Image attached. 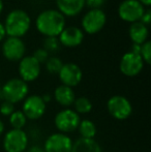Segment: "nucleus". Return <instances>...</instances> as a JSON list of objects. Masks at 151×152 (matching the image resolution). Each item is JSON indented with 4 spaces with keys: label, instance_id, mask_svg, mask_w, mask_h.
<instances>
[{
    "label": "nucleus",
    "instance_id": "nucleus-14",
    "mask_svg": "<svg viewBox=\"0 0 151 152\" xmlns=\"http://www.w3.org/2000/svg\"><path fill=\"white\" fill-rule=\"evenodd\" d=\"M19 75L24 82H33L40 75V64L32 56H24L19 62Z\"/></svg>",
    "mask_w": 151,
    "mask_h": 152
},
{
    "label": "nucleus",
    "instance_id": "nucleus-3",
    "mask_svg": "<svg viewBox=\"0 0 151 152\" xmlns=\"http://www.w3.org/2000/svg\"><path fill=\"white\" fill-rule=\"evenodd\" d=\"M3 100L16 104L21 102L28 96L29 87L26 82L20 78H12L4 83L1 88Z\"/></svg>",
    "mask_w": 151,
    "mask_h": 152
},
{
    "label": "nucleus",
    "instance_id": "nucleus-6",
    "mask_svg": "<svg viewBox=\"0 0 151 152\" xmlns=\"http://www.w3.org/2000/svg\"><path fill=\"white\" fill-rule=\"evenodd\" d=\"M2 146L5 152H25L28 147V134L24 129H10L4 134Z\"/></svg>",
    "mask_w": 151,
    "mask_h": 152
},
{
    "label": "nucleus",
    "instance_id": "nucleus-35",
    "mask_svg": "<svg viewBox=\"0 0 151 152\" xmlns=\"http://www.w3.org/2000/svg\"><path fill=\"white\" fill-rule=\"evenodd\" d=\"M4 129H5V125H4V122L0 119V136H2L4 132Z\"/></svg>",
    "mask_w": 151,
    "mask_h": 152
},
{
    "label": "nucleus",
    "instance_id": "nucleus-34",
    "mask_svg": "<svg viewBox=\"0 0 151 152\" xmlns=\"http://www.w3.org/2000/svg\"><path fill=\"white\" fill-rule=\"evenodd\" d=\"M141 4H143L144 6H150L151 5V0H138Z\"/></svg>",
    "mask_w": 151,
    "mask_h": 152
},
{
    "label": "nucleus",
    "instance_id": "nucleus-31",
    "mask_svg": "<svg viewBox=\"0 0 151 152\" xmlns=\"http://www.w3.org/2000/svg\"><path fill=\"white\" fill-rule=\"evenodd\" d=\"M6 33H5V29H4V26L2 23H0V42H2V39H4Z\"/></svg>",
    "mask_w": 151,
    "mask_h": 152
},
{
    "label": "nucleus",
    "instance_id": "nucleus-5",
    "mask_svg": "<svg viewBox=\"0 0 151 152\" xmlns=\"http://www.w3.org/2000/svg\"><path fill=\"white\" fill-rule=\"evenodd\" d=\"M107 110L114 119L123 121L133 114V106L125 96L114 95L107 102Z\"/></svg>",
    "mask_w": 151,
    "mask_h": 152
},
{
    "label": "nucleus",
    "instance_id": "nucleus-16",
    "mask_svg": "<svg viewBox=\"0 0 151 152\" xmlns=\"http://www.w3.org/2000/svg\"><path fill=\"white\" fill-rule=\"evenodd\" d=\"M56 4L64 17H75L83 10L85 0H56Z\"/></svg>",
    "mask_w": 151,
    "mask_h": 152
},
{
    "label": "nucleus",
    "instance_id": "nucleus-9",
    "mask_svg": "<svg viewBox=\"0 0 151 152\" xmlns=\"http://www.w3.org/2000/svg\"><path fill=\"white\" fill-rule=\"evenodd\" d=\"M47 104L44 102L42 96L33 94L23 100L22 112L27 120H38L46 113Z\"/></svg>",
    "mask_w": 151,
    "mask_h": 152
},
{
    "label": "nucleus",
    "instance_id": "nucleus-8",
    "mask_svg": "<svg viewBox=\"0 0 151 152\" xmlns=\"http://www.w3.org/2000/svg\"><path fill=\"white\" fill-rule=\"evenodd\" d=\"M145 12V6L138 0H123L118 6V16L127 23H135L141 20Z\"/></svg>",
    "mask_w": 151,
    "mask_h": 152
},
{
    "label": "nucleus",
    "instance_id": "nucleus-13",
    "mask_svg": "<svg viewBox=\"0 0 151 152\" xmlns=\"http://www.w3.org/2000/svg\"><path fill=\"white\" fill-rule=\"evenodd\" d=\"M58 77L62 85L73 88L81 83L83 72L79 65L73 62H69V63H63L60 72H58Z\"/></svg>",
    "mask_w": 151,
    "mask_h": 152
},
{
    "label": "nucleus",
    "instance_id": "nucleus-23",
    "mask_svg": "<svg viewBox=\"0 0 151 152\" xmlns=\"http://www.w3.org/2000/svg\"><path fill=\"white\" fill-rule=\"evenodd\" d=\"M46 69L50 74H57L60 72L61 67L63 65V62L61 61V59L57 58V57H49V59L46 61Z\"/></svg>",
    "mask_w": 151,
    "mask_h": 152
},
{
    "label": "nucleus",
    "instance_id": "nucleus-36",
    "mask_svg": "<svg viewBox=\"0 0 151 152\" xmlns=\"http://www.w3.org/2000/svg\"><path fill=\"white\" fill-rule=\"evenodd\" d=\"M2 10H3V1L0 0V15H1Z\"/></svg>",
    "mask_w": 151,
    "mask_h": 152
},
{
    "label": "nucleus",
    "instance_id": "nucleus-26",
    "mask_svg": "<svg viewBox=\"0 0 151 152\" xmlns=\"http://www.w3.org/2000/svg\"><path fill=\"white\" fill-rule=\"evenodd\" d=\"M15 104L7 100H3L0 104V114L4 117H9L15 112Z\"/></svg>",
    "mask_w": 151,
    "mask_h": 152
},
{
    "label": "nucleus",
    "instance_id": "nucleus-17",
    "mask_svg": "<svg viewBox=\"0 0 151 152\" xmlns=\"http://www.w3.org/2000/svg\"><path fill=\"white\" fill-rule=\"evenodd\" d=\"M54 98L56 102L64 108L73 106L76 99V94L73 88L67 87L65 85H60L54 91Z\"/></svg>",
    "mask_w": 151,
    "mask_h": 152
},
{
    "label": "nucleus",
    "instance_id": "nucleus-10",
    "mask_svg": "<svg viewBox=\"0 0 151 152\" xmlns=\"http://www.w3.org/2000/svg\"><path fill=\"white\" fill-rule=\"evenodd\" d=\"M73 140L69 134L55 132L46 139L44 143V152H71Z\"/></svg>",
    "mask_w": 151,
    "mask_h": 152
},
{
    "label": "nucleus",
    "instance_id": "nucleus-30",
    "mask_svg": "<svg viewBox=\"0 0 151 152\" xmlns=\"http://www.w3.org/2000/svg\"><path fill=\"white\" fill-rule=\"evenodd\" d=\"M140 51H141V45L133 44V46H131V52L136 53V54H139V55H140Z\"/></svg>",
    "mask_w": 151,
    "mask_h": 152
},
{
    "label": "nucleus",
    "instance_id": "nucleus-22",
    "mask_svg": "<svg viewBox=\"0 0 151 152\" xmlns=\"http://www.w3.org/2000/svg\"><path fill=\"white\" fill-rule=\"evenodd\" d=\"M27 123V118L22 111H15L9 116V124L12 129H23Z\"/></svg>",
    "mask_w": 151,
    "mask_h": 152
},
{
    "label": "nucleus",
    "instance_id": "nucleus-19",
    "mask_svg": "<svg viewBox=\"0 0 151 152\" xmlns=\"http://www.w3.org/2000/svg\"><path fill=\"white\" fill-rule=\"evenodd\" d=\"M71 152H103L99 143L95 139L79 138L73 142Z\"/></svg>",
    "mask_w": 151,
    "mask_h": 152
},
{
    "label": "nucleus",
    "instance_id": "nucleus-25",
    "mask_svg": "<svg viewBox=\"0 0 151 152\" xmlns=\"http://www.w3.org/2000/svg\"><path fill=\"white\" fill-rule=\"evenodd\" d=\"M140 56L142 57L144 63L150 64L151 63V42L147 40L144 44L141 45V51H140Z\"/></svg>",
    "mask_w": 151,
    "mask_h": 152
},
{
    "label": "nucleus",
    "instance_id": "nucleus-33",
    "mask_svg": "<svg viewBox=\"0 0 151 152\" xmlns=\"http://www.w3.org/2000/svg\"><path fill=\"white\" fill-rule=\"evenodd\" d=\"M42 100H44V104H47L48 102H51V99H52V96H51L49 93H46V94H44V95H42Z\"/></svg>",
    "mask_w": 151,
    "mask_h": 152
},
{
    "label": "nucleus",
    "instance_id": "nucleus-24",
    "mask_svg": "<svg viewBox=\"0 0 151 152\" xmlns=\"http://www.w3.org/2000/svg\"><path fill=\"white\" fill-rule=\"evenodd\" d=\"M60 42L58 37H46L44 40V49L48 53H55L59 50Z\"/></svg>",
    "mask_w": 151,
    "mask_h": 152
},
{
    "label": "nucleus",
    "instance_id": "nucleus-29",
    "mask_svg": "<svg viewBox=\"0 0 151 152\" xmlns=\"http://www.w3.org/2000/svg\"><path fill=\"white\" fill-rule=\"evenodd\" d=\"M140 22L143 23L144 25H146V26H148V25L150 24L151 22V10L148 8V10H145V12H144L143 16H142L141 20H140Z\"/></svg>",
    "mask_w": 151,
    "mask_h": 152
},
{
    "label": "nucleus",
    "instance_id": "nucleus-18",
    "mask_svg": "<svg viewBox=\"0 0 151 152\" xmlns=\"http://www.w3.org/2000/svg\"><path fill=\"white\" fill-rule=\"evenodd\" d=\"M128 33L133 44H137V45H142L145 42H147L148 35H149L148 26L144 25L140 21L131 23V27H129Z\"/></svg>",
    "mask_w": 151,
    "mask_h": 152
},
{
    "label": "nucleus",
    "instance_id": "nucleus-11",
    "mask_svg": "<svg viewBox=\"0 0 151 152\" xmlns=\"http://www.w3.org/2000/svg\"><path fill=\"white\" fill-rule=\"evenodd\" d=\"M120 72L124 76L133 78L140 74L144 68V61L139 54L133 52H127L122 56L119 64Z\"/></svg>",
    "mask_w": 151,
    "mask_h": 152
},
{
    "label": "nucleus",
    "instance_id": "nucleus-4",
    "mask_svg": "<svg viewBox=\"0 0 151 152\" xmlns=\"http://www.w3.org/2000/svg\"><path fill=\"white\" fill-rule=\"evenodd\" d=\"M81 121L80 115L74 110L65 108L59 111L54 118L55 127L57 128L58 132L61 134H71L78 129L79 123Z\"/></svg>",
    "mask_w": 151,
    "mask_h": 152
},
{
    "label": "nucleus",
    "instance_id": "nucleus-32",
    "mask_svg": "<svg viewBox=\"0 0 151 152\" xmlns=\"http://www.w3.org/2000/svg\"><path fill=\"white\" fill-rule=\"evenodd\" d=\"M27 152H44L42 147H39V146H32L28 149Z\"/></svg>",
    "mask_w": 151,
    "mask_h": 152
},
{
    "label": "nucleus",
    "instance_id": "nucleus-15",
    "mask_svg": "<svg viewBox=\"0 0 151 152\" xmlns=\"http://www.w3.org/2000/svg\"><path fill=\"white\" fill-rule=\"evenodd\" d=\"M84 39V32L78 27H65L58 36V40L62 46L75 48L80 46Z\"/></svg>",
    "mask_w": 151,
    "mask_h": 152
},
{
    "label": "nucleus",
    "instance_id": "nucleus-20",
    "mask_svg": "<svg viewBox=\"0 0 151 152\" xmlns=\"http://www.w3.org/2000/svg\"><path fill=\"white\" fill-rule=\"evenodd\" d=\"M77 130L80 134L81 136L80 138H84V139H94L97 132L94 122L89 120V119H83V120H81Z\"/></svg>",
    "mask_w": 151,
    "mask_h": 152
},
{
    "label": "nucleus",
    "instance_id": "nucleus-28",
    "mask_svg": "<svg viewBox=\"0 0 151 152\" xmlns=\"http://www.w3.org/2000/svg\"><path fill=\"white\" fill-rule=\"evenodd\" d=\"M106 0H85V4L90 10H99L105 4Z\"/></svg>",
    "mask_w": 151,
    "mask_h": 152
},
{
    "label": "nucleus",
    "instance_id": "nucleus-7",
    "mask_svg": "<svg viewBox=\"0 0 151 152\" xmlns=\"http://www.w3.org/2000/svg\"><path fill=\"white\" fill-rule=\"evenodd\" d=\"M107 16L105 12L99 10H90L84 15L82 19L83 32L88 34H96L105 27Z\"/></svg>",
    "mask_w": 151,
    "mask_h": 152
},
{
    "label": "nucleus",
    "instance_id": "nucleus-2",
    "mask_svg": "<svg viewBox=\"0 0 151 152\" xmlns=\"http://www.w3.org/2000/svg\"><path fill=\"white\" fill-rule=\"evenodd\" d=\"M31 25V19L25 10H14L6 16L3 26L8 37L21 38L28 32Z\"/></svg>",
    "mask_w": 151,
    "mask_h": 152
},
{
    "label": "nucleus",
    "instance_id": "nucleus-21",
    "mask_svg": "<svg viewBox=\"0 0 151 152\" xmlns=\"http://www.w3.org/2000/svg\"><path fill=\"white\" fill-rule=\"evenodd\" d=\"M74 111L80 114H88L92 111V102L89 98L85 97V96H81V97H78L75 99L74 102Z\"/></svg>",
    "mask_w": 151,
    "mask_h": 152
},
{
    "label": "nucleus",
    "instance_id": "nucleus-27",
    "mask_svg": "<svg viewBox=\"0 0 151 152\" xmlns=\"http://www.w3.org/2000/svg\"><path fill=\"white\" fill-rule=\"evenodd\" d=\"M32 57L40 64V65H42V63H46V61L48 60L50 56H49V53L47 52L44 48H39L34 51Z\"/></svg>",
    "mask_w": 151,
    "mask_h": 152
},
{
    "label": "nucleus",
    "instance_id": "nucleus-1",
    "mask_svg": "<svg viewBox=\"0 0 151 152\" xmlns=\"http://www.w3.org/2000/svg\"><path fill=\"white\" fill-rule=\"evenodd\" d=\"M36 29L46 37H58L65 28V17L57 10H47L37 16Z\"/></svg>",
    "mask_w": 151,
    "mask_h": 152
},
{
    "label": "nucleus",
    "instance_id": "nucleus-12",
    "mask_svg": "<svg viewBox=\"0 0 151 152\" xmlns=\"http://www.w3.org/2000/svg\"><path fill=\"white\" fill-rule=\"evenodd\" d=\"M26 47L21 38L7 37L2 44V54L8 61H20L25 56Z\"/></svg>",
    "mask_w": 151,
    "mask_h": 152
}]
</instances>
